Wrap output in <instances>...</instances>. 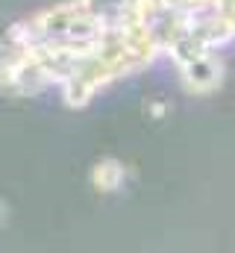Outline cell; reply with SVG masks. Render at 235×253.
I'll return each mask as SVG.
<instances>
[{
	"label": "cell",
	"instance_id": "cell-4",
	"mask_svg": "<svg viewBox=\"0 0 235 253\" xmlns=\"http://www.w3.org/2000/svg\"><path fill=\"white\" fill-rule=\"evenodd\" d=\"M27 59H30V47L27 44L15 42L9 36L0 42V88H12L21 65L27 62Z\"/></svg>",
	"mask_w": 235,
	"mask_h": 253
},
{
	"label": "cell",
	"instance_id": "cell-1",
	"mask_svg": "<svg viewBox=\"0 0 235 253\" xmlns=\"http://www.w3.org/2000/svg\"><path fill=\"white\" fill-rule=\"evenodd\" d=\"M191 30L212 50L230 47L235 42V0H209L206 12L191 15Z\"/></svg>",
	"mask_w": 235,
	"mask_h": 253
},
{
	"label": "cell",
	"instance_id": "cell-3",
	"mask_svg": "<svg viewBox=\"0 0 235 253\" xmlns=\"http://www.w3.org/2000/svg\"><path fill=\"white\" fill-rule=\"evenodd\" d=\"M79 6H82L103 30L123 27L126 21H141L135 0H79Z\"/></svg>",
	"mask_w": 235,
	"mask_h": 253
},
{
	"label": "cell",
	"instance_id": "cell-5",
	"mask_svg": "<svg viewBox=\"0 0 235 253\" xmlns=\"http://www.w3.org/2000/svg\"><path fill=\"white\" fill-rule=\"evenodd\" d=\"M91 180H94V186L100 191H115L118 186L123 183V168H120V162H115V159H103V162L94 168Z\"/></svg>",
	"mask_w": 235,
	"mask_h": 253
},
{
	"label": "cell",
	"instance_id": "cell-2",
	"mask_svg": "<svg viewBox=\"0 0 235 253\" xmlns=\"http://www.w3.org/2000/svg\"><path fill=\"white\" fill-rule=\"evenodd\" d=\"M176 71H179L182 85L188 91H194V94H212L215 88H221L224 74H227L221 50H206V53H200V56H194L188 62H179Z\"/></svg>",
	"mask_w": 235,
	"mask_h": 253
}]
</instances>
